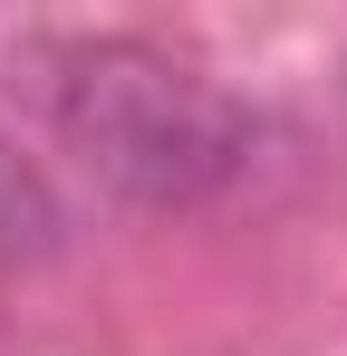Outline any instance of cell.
<instances>
[{"instance_id":"1","label":"cell","mask_w":347,"mask_h":356,"mask_svg":"<svg viewBox=\"0 0 347 356\" xmlns=\"http://www.w3.org/2000/svg\"><path fill=\"white\" fill-rule=\"evenodd\" d=\"M29 135L135 212H203L251 174L261 125L213 67L125 29H39L10 49Z\"/></svg>"},{"instance_id":"2","label":"cell","mask_w":347,"mask_h":356,"mask_svg":"<svg viewBox=\"0 0 347 356\" xmlns=\"http://www.w3.org/2000/svg\"><path fill=\"white\" fill-rule=\"evenodd\" d=\"M49 241H58V202H49V183H39L10 145H0V260H39Z\"/></svg>"}]
</instances>
